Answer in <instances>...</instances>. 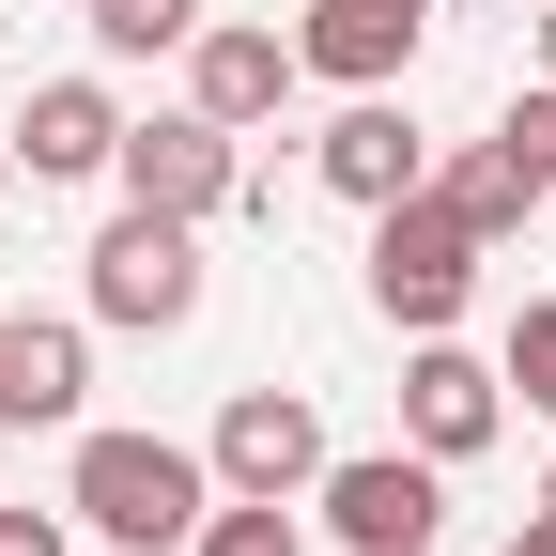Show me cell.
<instances>
[{
  "mask_svg": "<svg viewBox=\"0 0 556 556\" xmlns=\"http://www.w3.org/2000/svg\"><path fill=\"white\" fill-rule=\"evenodd\" d=\"M62 510H78L93 541H124V556H170V541H201V510H217V464L170 448V433H78Z\"/></svg>",
  "mask_w": 556,
  "mask_h": 556,
  "instance_id": "cell-1",
  "label": "cell"
},
{
  "mask_svg": "<svg viewBox=\"0 0 556 556\" xmlns=\"http://www.w3.org/2000/svg\"><path fill=\"white\" fill-rule=\"evenodd\" d=\"M479 263H495V248H479V232L448 217L433 186H402V201H371V309H387L402 340H433V325H464V294H479Z\"/></svg>",
  "mask_w": 556,
  "mask_h": 556,
  "instance_id": "cell-2",
  "label": "cell"
},
{
  "mask_svg": "<svg viewBox=\"0 0 556 556\" xmlns=\"http://www.w3.org/2000/svg\"><path fill=\"white\" fill-rule=\"evenodd\" d=\"M309 510L356 541V556H433V526H448V464H433V448H325Z\"/></svg>",
  "mask_w": 556,
  "mask_h": 556,
  "instance_id": "cell-3",
  "label": "cell"
},
{
  "mask_svg": "<svg viewBox=\"0 0 556 556\" xmlns=\"http://www.w3.org/2000/svg\"><path fill=\"white\" fill-rule=\"evenodd\" d=\"M93 325H139V340L201 325V217H155V201H124V217L93 232Z\"/></svg>",
  "mask_w": 556,
  "mask_h": 556,
  "instance_id": "cell-4",
  "label": "cell"
},
{
  "mask_svg": "<svg viewBox=\"0 0 556 556\" xmlns=\"http://www.w3.org/2000/svg\"><path fill=\"white\" fill-rule=\"evenodd\" d=\"M495 433H510V371H495V356H464V340L433 325V340L402 356V448H433V464H479Z\"/></svg>",
  "mask_w": 556,
  "mask_h": 556,
  "instance_id": "cell-5",
  "label": "cell"
},
{
  "mask_svg": "<svg viewBox=\"0 0 556 556\" xmlns=\"http://www.w3.org/2000/svg\"><path fill=\"white\" fill-rule=\"evenodd\" d=\"M109 186H124V201H155V217H217V201H248V155H232V124L155 109V124H124Z\"/></svg>",
  "mask_w": 556,
  "mask_h": 556,
  "instance_id": "cell-6",
  "label": "cell"
},
{
  "mask_svg": "<svg viewBox=\"0 0 556 556\" xmlns=\"http://www.w3.org/2000/svg\"><path fill=\"white\" fill-rule=\"evenodd\" d=\"M201 464H217V495H278V510H294L309 479H325V417H309V387H232Z\"/></svg>",
  "mask_w": 556,
  "mask_h": 556,
  "instance_id": "cell-7",
  "label": "cell"
},
{
  "mask_svg": "<svg viewBox=\"0 0 556 556\" xmlns=\"http://www.w3.org/2000/svg\"><path fill=\"white\" fill-rule=\"evenodd\" d=\"M417 31H433V16H402V0H309V16H294V78H325V93H387L402 62H417Z\"/></svg>",
  "mask_w": 556,
  "mask_h": 556,
  "instance_id": "cell-8",
  "label": "cell"
},
{
  "mask_svg": "<svg viewBox=\"0 0 556 556\" xmlns=\"http://www.w3.org/2000/svg\"><path fill=\"white\" fill-rule=\"evenodd\" d=\"M278 93H294V31H217V16H201L186 31V109L201 124H278Z\"/></svg>",
  "mask_w": 556,
  "mask_h": 556,
  "instance_id": "cell-9",
  "label": "cell"
},
{
  "mask_svg": "<svg viewBox=\"0 0 556 556\" xmlns=\"http://www.w3.org/2000/svg\"><path fill=\"white\" fill-rule=\"evenodd\" d=\"M309 170L340 201H402V186H433V139L402 124V93H340V124L309 139Z\"/></svg>",
  "mask_w": 556,
  "mask_h": 556,
  "instance_id": "cell-10",
  "label": "cell"
},
{
  "mask_svg": "<svg viewBox=\"0 0 556 556\" xmlns=\"http://www.w3.org/2000/svg\"><path fill=\"white\" fill-rule=\"evenodd\" d=\"M0 139H16V170H31V186H93V170L124 155V109H109V78H47Z\"/></svg>",
  "mask_w": 556,
  "mask_h": 556,
  "instance_id": "cell-11",
  "label": "cell"
},
{
  "mask_svg": "<svg viewBox=\"0 0 556 556\" xmlns=\"http://www.w3.org/2000/svg\"><path fill=\"white\" fill-rule=\"evenodd\" d=\"M93 402V340L78 325H16L0 309V433H62Z\"/></svg>",
  "mask_w": 556,
  "mask_h": 556,
  "instance_id": "cell-12",
  "label": "cell"
},
{
  "mask_svg": "<svg viewBox=\"0 0 556 556\" xmlns=\"http://www.w3.org/2000/svg\"><path fill=\"white\" fill-rule=\"evenodd\" d=\"M433 201H448V217H464V232H479V248H510V232H526V217H541V170H526V155H510V139H464V155H448V170H433Z\"/></svg>",
  "mask_w": 556,
  "mask_h": 556,
  "instance_id": "cell-13",
  "label": "cell"
},
{
  "mask_svg": "<svg viewBox=\"0 0 556 556\" xmlns=\"http://www.w3.org/2000/svg\"><path fill=\"white\" fill-rule=\"evenodd\" d=\"M78 16H93V47H109V62H155V47H186V31H201V0H78Z\"/></svg>",
  "mask_w": 556,
  "mask_h": 556,
  "instance_id": "cell-14",
  "label": "cell"
},
{
  "mask_svg": "<svg viewBox=\"0 0 556 556\" xmlns=\"http://www.w3.org/2000/svg\"><path fill=\"white\" fill-rule=\"evenodd\" d=\"M186 556H294V510H278V495H217Z\"/></svg>",
  "mask_w": 556,
  "mask_h": 556,
  "instance_id": "cell-15",
  "label": "cell"
},
{
  "mask_svg": "<svg viewBox=\"0 0 556 556\" xmlns=\"http://www.w3.org/2000/svg\"><path fill=\"white\" fill-rule=\"evenodd\" d=\"M495 371L526 387V417H556V294H526V309H510V340H495Z\"/></svg>",
  "mask_w": 556,
  "mask_h": 556,
  "instance_id": "cell-16",
  "label": "cell"
},
{
  "mask_svg": "<svg viewBox=\"0 0 556 556\" xmlns=\"http://www.w3.org/2000/svg\"><path fill=\"white\" fill-rule=\"evenodd\" d=\"M495 139H510V155H526V170H541V201H556V78H526V93H510V124H495Z\"/></svg>",
  "mask_w": 556,
  "mask_h": 556,
  "instance_id": "cell-17",
  "label": "cell"
},
{
  "mask_svg": "<svg viewBox=\"0 0 556 556\" xmlns=\"http://www.w3.org/2000/svg\"><path fill=\"white\" fill-rule=\"evenodd\" d=\"M62 526L78 510H0V556H62Z\"/></svg>",
  "mask_w": 556,
  "mask_h": 556,
  "instance_id": "cell-18",
  "label": "cell"
},
{
  "mask_svg": "<svg viewBox=\"0 0 556 556\" xmlns=\"http://www.w3.org/2000/svg\"><path fill=\"white\" fill-rule=\"evenodd\" d=\"M495 556H556V510H526V526H510V541H495Z\"/></svg>",
  "mask_w": 556,
  "mask_h": 556,
  "instance_id": "cell-19",
  "label": "cell"
},
{
  "mask_svg": "<svg viewBox=\"0 0 556 556\" xmlns=\"http://www.w3.org/2000/svg\"><path fill=\"white\" fill-rule=\"evenodd\" d=\"M541 78H556V0H541Z\"/></svg>",
  "mask_w": 556,
  "mask_h": 556,
  "instance_id": "cell-20",
  "label": "cell"
},
{
  "mask_svg": "<svg viewBox=\"0 0 556 556\" xmlns=\"http://www.w3.org/2000/svg\"><path fill=\"white\" fill-rule=\"evenodd\" d=\"M0 201H16V139H0Z\"/></svg>",
  "mask_w": 556,
  "mask_h": 556,
  "instance_id": "cell-21",
  "label": "cell"
},
{
  "mask_svg": "<svg viewBox=\"0 0 556 556\" xmlns=\"http://www.w3.org/2000/svg\"><path fill=\"white\" fill-rule=\"evenodd\" d=\"M402 16H433V0H402Z\"/></svg>",
  "mask_w": 556,
  "mask_h": 556,
  "instance_id": "cell-22",
  "label": "cell"
},
{
  "mask_svg": "<svg viewBox=\"0 0 556 556\" xmlns=\"http://www.w3.org/2000/svg\"><path fill=\"white\" fill-rule=\"evenodd\" d=\"M541 510H556V479H541Z\"/></svg>",
  "mask_w": 556,
  "mask_h": 556,
  "instance_id": "cell-23",
  "label": "cell"
}]
</instances>
